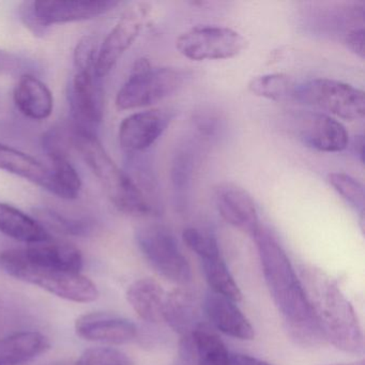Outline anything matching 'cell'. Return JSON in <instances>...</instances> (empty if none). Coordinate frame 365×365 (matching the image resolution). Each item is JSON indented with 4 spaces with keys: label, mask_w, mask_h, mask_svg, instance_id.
<instances>
[{
    "label": "cell",
    "mask_w": 365,
    "mask_h": 365,
    "mask_svg": "<svg viewBox=\"0 0 365 365\" xmlns=\"http://www.w3.org/2000/svg\"><path fill=\"white\" fill-rule=\"evenodd\" d=\"M253 238L267 287L292 336L305 344L324 341L314 319L301 279L297 277L296 271L279 241L262 225Z\"/></svg>",
    "instance_id": "obj_1"
},
{
    "label": "cell",
    "mask_w": 365,
    "mask_h": 365,
    "mask_svg": "<svg viewBox=\"0 0 365 365\" xmlns=\"http://www.w3.org/2000/svg\"><path fill=\"white\" fill-rule=\"evenodd\" d=\"M301 283L324 341L346 352H362L364 339L358 316L336 282L317 269L304 268Z\"/></svg>",
    "instance_id": "obj_2"
},
{
    "label": "cell",
    "mask_w": 365,
    "mask_h": 365,
    "mask_svg": "<svg viewBox=\"0 0 365 365\" xmlns=\"http://www.w3.org/2000/svg\"><path fill=\"white\" fill-rule=\"evenodd\" d=\"M72 145L119 211L132 217L159 215V211L149 202L130 175L115 163L93 132L76 125L72 128Z\"/></svg>",
    "instance_id": "obj_3"
},
{
    "label": "cell",
    "mask_w": 365,
    "mask_h": 365,
    "mask_svg": "<svg viewBox=\"0 0 365 365\" xmlns=\"http://www.w3.org/2000/svg\"><path fill=\"white\" fill-rule=\"evenodd\" d=\"M0 266L11 277L39 286L66 300L88 303L99 297L97 286L81 272L34 264L25 258L21 249L0 252Z\"/></svg>",
    "instance_id": "obj_4"
},
{
    "label": "cell",
    "mask_w": 365,
    "mask_h": 365,
    "mask_svg": "<svg viewBox=\"0 0 365 365\" xmlns=\"http://www.w3.org/2000/svg\"><path fill=\"white\" fill-rule=\"evenodd\" d=\"M185 72L174 68H155L146 58L138 59L116 97L118 110L145 108L170 97L182 87Z\"/></svg>",
    "instance_id": "obj_5"
},
{
    "label": "cell",
    "mask_w": 365,
    "mask_h": 365,
    "mask_svg": "<svg viewBox=\"0 0 365 365\" xmlns=\"http://www.w3.org/2000/svg\"><path fill=\"white\" fill-rule=\"evenodd\" d=\"M294 100L345 120H360L365 115L363 91L330 78H314L296 85Z\"/></svg>",
    "instance_id": "obj_6"
},
{
    "label": "cell",
    "mask_w": 365,
    "mask_h": 365,
    "mask_svg": "<svg viewBox=\"0 0 365 365\" xmlns=\"http://www.w3.org/2000/svg\"><path fill=\"white\" fill-rule=\"evenodd\" d=\"M135 237L143 255L158 273L178 285L191 283V266L168 227L160 224L143 226Z\"/></svg>",
    "instance_id": "obj_7"
},
{
    "label": "cell",
    "mask_w": 365,
    "mask_h": 365,
    "mask_svg": "<svg viewBox=\"0 0 365 365\" xmlns=\"http://www.w3.org/2000/svg\"><path fill=\"white\" fill-rule=\"evenodd\" d=\"M247 46V40L228 27L196 26L179 36L176 46L191 61L234 58Z\"/></svg>",
    "instance_id": "obj_8"
},
{
    "label": "cell",
    "mask_w": 365,
    "mask_h": 365,
    "mask_svg": "<svg viewBox=\"0 0 365 365\" xmlns=\"http://www.w3.org/2000/svg\"><path fill=\"white\" fill-rule=\"evenodd\" d=\"M288 130L305 146L322 153H339L349 144L347 130L324 113L292 110L286 117Z\"/></svg>",
    "instance_id": "obj_9"
},
{
    "label": "cell",
    "mask_w": 365,
    "mask_h": 365,
    "mask_svg": "<svg viewBox=\"0 0 365 365\" xmlns=\"http://www.w3.org/2000/svg\"><path fill=\"white\" fill-rule=\"evenodd\" d=\"M146 16L147 8L142 4L130 8L123 14L98 52L95 69L97 78L108 76L119 59L138 39Z\"/></svg>",
    "instance_id": "obj_10"
},
{
    "label": "cell",
    "mask_w": 365,
    "mask_h": 365,
    "mask_svg": "<svg viewBox=\"0 0 365 365\" xmlns=\"http://www.w3.org/2000/svg\"><path fill=\"white\" fill-rule=\"evenodd\" d=\"M170 117L161 110L134 113L120 123L119 144L131 155L148 150L168 128Z\"/></svg>",
    "instance_id": "obj_11"
},
{
    "label": "cell",
    "mask_w": 365,
    "mask_h": 365,
    "mask_svg": "<svg viewBox=\"0 0 365 365\" xmlns=\"http://www.w3.org/2000/svg\"><path fill=\"white\" fill-rule=\"evenodd\" d=\"M113 0H76V1H33L34 10L46 31L52 25L82 22L104 16L118 7Z\"/></svg>",
    "instance_id": "obj_12"
},
{
    "label": "cell",
    "mask_w": 365,
    "mask_h": 365,
    "mask_svg": "<svg viewBox=\"0 0 365 365\" xmlns=\"http://www.w3.org/2000/svg\"><path fill=\"white\" fill-rule=\"evenodd\" d=\"M220 215L232 227L253 237L260 227L257 209L249 192L235 183H220L215 189Z\"/></svg>",
    "instance_id": "obj_13"
},
{
    "label": "cell",
    "mask_w": 365,
    "mask_h": 365,
    "mask_svg": "<svg viewBox=\"0 0 365 365\" xmlns=\"http://www.w3.org/2000/svg\"><path fill=\"white\" fill-rule=\"evenodd\" d=\"M76 331L78 336L86 341L113 345L129 343L138 335V328L133 322L108 313L80 316L76 322Z\"/></svg>",
    "instance_id": "obj_14"
},
{
    "label": "cell",
    "mask_w": 365,
    "mask_h": 365,
    "mask_svg": "<svg viewBox=\"0 0 365 365\" xmlns=\"http://www.w3.org/2000/svg\"><path fill=\"white\" fill-rule=\"evenodd\" d=\"M93 71H76L69 86L72 115L78 125L88 129L97 125L103 116V100Z\"/></svg>",
    "instance_id": "obj_15"
},
{
    "label": "cell",
    "mask_w": 365,
    "mask_h": 365,
    "mask_svg": "<svg viewBox=\"0 0 365 365\" xmlns=\"http://www.w3.org/2000/svg\"><path fill=\"white\" fill-rule=\"evenodd\" d=\"M234 301L208 292L204 299V311L209 322L228 336L251 341L255 336L253 326Z\"/></svg>",
    "instance_id": "obj_16"
},
{
    "label": "cell",
    "mask_w": 365,
    "mask_h": 365,
    "mask_svg": "<svg viewBox=\"0 0 365 365\" xmlns=\"http://www.w3.org/2000/svg\"><path fill=\"white\" fill-rule=\"evenodd\" d=\"M14 103L27 118L44 120L54 110L52 91L39 78L31 74H23L14 88Z\"/></svg>",
    "instance_id": "obj_17"
},
{
    "label": "cell",
    "mask_w": 365,
    "mask_h": 365,
    "mask_svg": "<svg viewBox=\"0 0 365 365\" xmlns=\"http://www.w3.org/2000/svg\"><path fill=\"white\" fill-rule=\"evenodd\" d=\"M168 294L162 286L150 277L134 282L127 292L128 302L138 316L149 324L165 322Z\"/></svg>",
    "instance_id": "obj_18"
},
{
    "label": "cell",
    "mask_w": 365,
    "mask_h": 365,
    "mask_svg": "<svg viewBox=\"0 0 365 365\" xmlns=\"http://www.w3.org/2000/svg\"><path fill=\"white\" fill-rule=\"evenodd\" d=\"M22 250L23 255L34 264L52 267L70 272H81L83 256L80 250L71 243L55 241L34 243Z\"/></svg>",
    "instance_id": "obj_19"
},
{
    "label": "cell",
    "mask_w": 365,
    "mask_h": 365,
    "mask_svg": "<svg viewBox=\"0 0 365 365\" xmlns=\"http://www.w3.org/2000/svg\"><path fill=\"white\" fill-rule=\"evenodd\" d=\"M0 232L29 245L52 239L50 232L35 217L3 202H0Z\"/></svg>",
    "instance_id": "obj_20"
},
{
    "label": "cell",
    "mask_w": 365,
    "mask_h": 365,
    "mask_svg": "<svg viewBox=\"0 0 365 365\" xmlns=\"http://www.w3.org/2000/svg\"><path fill=\"white\" fill-rule=\"evenodd\" d=\"M50 348L41 333L22 331L0 339V365H23Z\"/></svg>",
    "instance_id": "obj_21"
},
{
    "label": "cell",
    "mask_w": 365,
    "mask_h": 365,
    "mask_svg": "<svg viewBox=\"0 0 365 365\" xmlns=\"http://www.w3.org/2000/svg\"><path fill=\"white\" fill-rule=\"evenodd\" d=\"M0 170L16 175L48 191L51 170L39 160L14 147L0 144Z\"/></svg>",
    "instance_id": "obj_22"
},
{
    "label": "cell",
    "mask_w": 365,
    "mask_h": 365,
    "mask_svg": "<svg viewBox=\"0 0 365 365\" xmlns=\"http://www.w3.org/2000/svg\"><path fill=\"white\" fill-rule=\"evenodd\" d=\"M165 322L187 341H191L192 333L202 324L195 301L187 292L178 289L168 294L165 304Z\"/></svg>",
    "instance_id": "obj_23"
},
{
    "label": "cell",
    "mask_w": 365,
    "mask_h": 365,
    "mask_svg": "<svg viewBox=\"0 0 365 365\" xmlns=\"http://www.w3.org/2000/svg\"><path fill=\"white\" fill-rule=\"evenodd\" d=\"M197 365H232L230 352L221 337L206 324H198L191 335Z\"/></svg>",
    "instance_id": "obj_24"
},
{
    "label": "cell",
    "mask_w": 365,
    "mask_h": 365,
    "mask_svg": "<svg viewBox=\"0 0 365 365\" xmlns=\"http://www.w3.org/2000/svg\"><path fill=\"white\" fill-rule=\"evenodd\" d=\"M52 162L48 192L63 200H76L82 190V179L67 157L50 159Z\"/></svg>",
    "instance_id": "obj_25"
},
{
    "label": "cell",
    "mask_w": 365,
    "mask_h": 365,
    "mask_svg": "<svg viewBox=\"0 0 365 365\" xmlns=\"http://www.w3.org/2000/svg\"><path fill=\"white\" fill-rule=\"evenodd\" d=\"M194 168H195V155L192 145L187 144L179 147L173 159L172 177L175 198L179 206L185 207L189 197L193 179Z\"/></svg>",
    "instance_id": "obj_26"
},
{
    "label": "cell",
    "mask_w": 365,
    "mask_h": 365,
    "mask_svg": "<svg viewBox=\"0 0 365 365\" xmlns=\"http://www.w3.org/2000/svg\"><path fill=\"white\" fill-rule=\"evenodd\" d=\"M202 264L207 283L212 292L225 297L234 302L241 301L242 292L230 274L222 255L202 259Z\"/></svg>",
    "instance_id": "obj_27"
},
{
    "label": "cell",
    "mask_w": 365,
    "mask_h": 365,
    "mask_svg": "<svg viewBox=\"0 0 365 365\" xmlns=\"http://www.w3.org/2000/svg\"><path fill=\"white\" fill-rule=\"evenodd\" d=\"M296 85L286 74L274 73L252 78L249 89L258 97L273 101H286L294 100Z\"/></svg>",
    "instance_id": "obj_28"
},
{
    "label": "cell",
    "mask_w": 365,
    "mask_h": 365,
    "mask_svg": "<svg viewBox=\"0 0 365 365\" xmlns=\"http://www.w3.org/2000/svg\"><path fill=\"white\" fill-rule=\"evenodd\" d=\"M35 219L46 228L67 236H83L89 230L88 223L82 220L72 219L57 212L54 209L40 207L35 209Z\"/></svg>",
    "instance_id": "obj_29"
},
{
    "label": "cell",
    "mask_w": 365,
    "mask_h": 365,
    "mask_svg": "<svg viewBox=\"0 0 365 365\" xmlns=\"http://www.w3.org/2000/svg\"><path fill=\"white\" fill-rule=\"evenodd\" d=\"M328 181L335 191L359 211L363 217L365 208L364 185L358 179L345 173H331L328 175Z\"/></svg>",
    "instance_id": "obj_30"
},
{
    "label": "cell",
    "mask_w": 365,
    "mask_h": 365,
    "mask_svg": "<svg viewBox=\"0 0 365 365\" xmlns=\"http://www.w3.org/2000/svg\"><path fill=\"white\" fill-rule=\"evenodd\" d=\"M182 239L187 247L200 256V260L221 255L217 239L209 232L198 228H187L183 230Z\"/></svg>",
    "instance_id": "obj_31"
},
{
    "label": "cell",
    "mask_w": 365,
    "mask_h": 365,
    "mask_svg": "<svg viewBox=\"0 0 365 365\" xmlns=\"http://www.w3.org/2000/svg\"><path fill=\"white\" fill-rule=\"evenodd\" d=\"M26 322V313L5 297H0V339L22 332L20 329Z\"/></svg>",
    "instance_id": "obj_32"
},
{
    "label": "cell",
    "mask_w": 365,
    "mask_h": 365,
    "mask_svg": "<svg viewBox=\"0 0 365 365\" xmlns=\"http://www.w3.org/2000/svg\"><path fill=\"white\" fill-rule=\"evenodd\" d=\"M76 365H133V363L120 350L110 347H95L85 350Z\"/></svg>",
    "instance_id": "obj_33"
},
{
    "label": "cell",
    "mask_w": 365,
    "mask_h": 365,
    "mask_svg": "<svg viewBox=\"0 0 365 365\" xmlns=\"http://www.w3.org/2000/svg\"><path fill=\"white\" fill-rule=\"evenodd\" d=\"M97 41L93 37H84L76 44L74 50V68L76 71H93L97 63Z\"/></svg>",
    "instance_id": "obj_34"
},
{
    "label": "cell",
    "mask_w": 365,
    "mask_h": 365,
    "mask_svg": "<svg viewBox=\"0 0 365 365\" xmlns=\"http://www.w3.org/2000/svg\"><path fill=\"white\" fill-rule=\"evenodd\" d=\"M19 14L21 16V21L25 25L29 31L33 33L34 36L37 37H42L46 35V31L41 26L39 21H38L37 16H36L35 10L33 7V1H24L21 4L19 7Z\"/></svg>",
    "instance_id": "obj_35"
},
{
    "label": "cell",
    "mask_w": 365,
    "mask_h": 365,
    "mask_svg": "<svg viewBox=\"0 0 365 365\" xmlns=\"http://www.w3.org/2000/svg\"><path fill=\"white\" fill-rule=\"evenodd\" d=\"M344 42L347 48L351 52H354L356 56L361 59H364L365 55V37L364 27H358V29H351L344 36Z\"/></svg>",
    "instance_id": "obj_36"
},
{
    "label": "cell",
    "mask_w": 365,
    "mask_h": 365,
    "mask_svg": "<svg viewBox=\"0 0 365 365\" xmlns=\"http://www.w3.org/2000/svg\"><path fill=\"white\" fill-rule=\"evenodd\" d=\"M23 68V61L12 53L0 51V76H14Z\"/></svg>",
    "instance_id": "obj_37"
},
{
    "label": "cell",
    "mask_w": 365,
    "mask_h": 365,
    "mask_svg": "<svg viewBox=\"0 0 365 365\" xmlns=\"http://www.w3.org/2000/svg\"><path fill=\"white\" fill-rule=\"evenodd\" d=\"M230 364L232 365H271L259 359L242 354L230 352Z\"/></svg>",
    "instance_id": "obj_38"
},
{
    "label": "cell",
    "mask_w": 365,
    "mask_h": 365,
    "mask_svg": "<svg viewBox=\"0 0 365 365\" xmlns=\"http://www.w3.org/2000/svg\"><path fill=\"white\" fill-rule=\"evenodd\" d=\"M354 151L359 157L361 163H364V138L362 135H358L354 138Z\"/></svg>",
    "instance_id": "obj_39"
},
{
    "label": "cell",
    "mask_w": 365,
    "mask_h": 365,
    "mask_svg": "<svg viewBox=\"0 0 365 365\" xmlns=\"http://www.w3.org/2000/svg\"><path fill=\"white\" fill-rule=\"evenodd\" d=\"M329 365H365L364 360L354 361L351 363H339V364H329Z\"/></svg>",
    "instance_id": "obj_40"
}]
</instances>
